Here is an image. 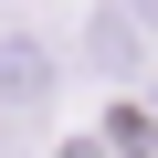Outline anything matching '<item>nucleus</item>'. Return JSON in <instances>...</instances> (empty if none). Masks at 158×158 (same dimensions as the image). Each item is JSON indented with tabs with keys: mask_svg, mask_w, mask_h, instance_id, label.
Returning <instances> with one entry per match:
<instances>
[{
	"mask_svg": "<svg viewBox=\"0 0 158 158\" xmlns=\"http://www.w3.org/2000/svg\"><path fill=\"white\" fill-rule=\"evenodd\" d=\"M148 42H158V21L137 11V0H106V11H95V42H85V53H95V74H137V63H148Z\"/></svg>",
	"mask_w": 158,
	"mask_h": 158,
	"instance_id": "nucleus-2",
	"label": "nucleus"
},
{
	"mask_svg": "<svg viewBox=\"0 0 158 158\" xmlns=\"http://www.w3.org/2000/svg\"><path fill=\"white\" fill-rule=\"evenodd\" d=\"M53 42L42 32H0V106H11V116H32V106H53Z\"/></svg>",
	"mask_w": 158,
	"mask_h": 158,
	"instance_id": "nucleus-1",
	"label": "nucleus"
},
{
	"mask_svg": "<svg viewBox=\"0 0 158 158\" xmlns=\"http://www.w3.org/2000/svg\"><path fill=\"white\" fill-rule=\"evenodd\" d=\"M137 11H148V21H158V0H137Z\"/></svg>",
	"mask_w": 158,
	"mask_h": 158,
	"instance_id": "nucleus-6",
	"label": "nucleus"
},
{
	"mask_svg": "<svg viewBox=\"0 0 158 158\" xmlns=\"http://www.w3.org/2000/svg\"><path fill=\"white\" fill-rule=\"evenodd\" d=\"M0 158H11V106H0Z\"/></svg>",
	"mask_w": 158,
	"mask_h": 158,
	"instance_id": "nucleus-5",
	"label": "nucleus"
},
{
	"mask_svg": "<svg viewBox=\"0 0 158 158\" xmlns=\"http://www.w3.org/2000/svg\"><path fill=\"white\" fill-rule=\"evenodd\" d=\"M53 158H127V148H116V137H63Z\"/></svg>",
	"mask_w": 158,
	"mask_h": 158,
	"instance_id": "nucleus-4",
	"label": "nucleus"
},
{
	"mask_svg": "<svg viewBox=\"0 0 158 158\" xmlns=\"http://www.w3.org/2000/svg\"><path fill=\"white\" fill-rule=\"evenodd\" d=\"M106 137H116V148H127V158H158V127H148V116H137V106H116V127H106Z\"/></svg>",
	"mask_w": 158,
	"mask_h": 158,
	"instance_id": "nucleus-3",
	"label": "nucleus"
}]
</instances>
